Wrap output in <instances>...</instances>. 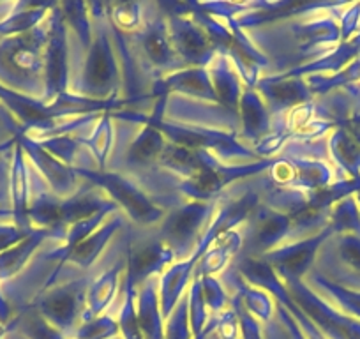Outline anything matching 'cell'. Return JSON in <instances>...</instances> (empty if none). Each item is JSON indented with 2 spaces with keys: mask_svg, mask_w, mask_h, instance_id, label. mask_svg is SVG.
Here are the masks:
<instances>
[{
  "mask_svg": "<svg viewBox=\"0 0 360 339\" xmlns=\"http://www.w3.org/2000/svg\"><path fill=\"white\" fill-rule=\"evenodd\" d=\"M16 241V231L11 228L0 226V251L13 244Z\"/></svg>",
  "mask_w": 360,
  "mask_h": 339,
  "instance_id": "1",
  "label": "cell"
}]
</instances>
